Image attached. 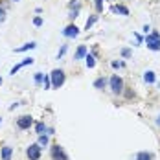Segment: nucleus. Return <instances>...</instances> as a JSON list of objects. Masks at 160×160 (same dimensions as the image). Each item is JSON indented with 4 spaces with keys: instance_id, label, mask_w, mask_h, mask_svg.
<instances>
[{
    "instance_id": "obj_6",
    "label": "nucleus",
    "mask_w": 160,
    "mask_h": 160,
    "mask_svg": "<svg viewBox=\"0 0 160 160\" xmlns=\"http://www.w3.org/2000/svg\"><path fill=\"white\" fill-rule=\"evenodd\" d=\"M52 158L53 160H68V155L64 153V149L59 144L52 145Z\"/></svg>"
},
{
    "instance_id": "obj_10",
    "label": "nucleus",
    "mask_w": 160,
    "mask_h": 160,
    "mask_svg": "<svg viewBox=\"0 0 160 160\" xmlns=\"http://www.w3.org/2000/svg\"><path fill=\"white\" fill-rule=\"evenodd\" d=\"M85 55H87V46H85V44H81L79 48L76 50L74 59H76V61H79V59H85Z\"/></svg>"
},
{
    "instance_id": "obj_29",
    "label": "nucleus",
    "mask_w": 160,
    "mask_h": 160,
    "mask_svg": "<svg viewBox=\"0 0 160 160\" xmlns=\"http://www.w3.org/2000/svg\"><path fill=\"white\" fill-rule=\"evenodd\" d=\"M149 32H151V28H149V26H144V33H145V35H147Z\"/></svg>"
},
{
    "instance_id": "obj_2",
    "label": "nucleus",
    "mask_w": 160,
    "mask_h": 160,
    "mask_svg": "<svg viewBox=\"0 0 160 160\" xmlns=\"http://www.w3.org/2000/svg\"><path fill=\"white\" fill-rule=\"evenodd\" d=\"M50 81H52V87H53V88L63 87V83H64V72L61 70V68L52 70V74H50Z\"/></svg>"
},
{
    "instance_id": "obj_1",
    "label": "nucleus",
    "mask_w": 160,
    "mask_h": 160,
    "mask_svg": "<svg viewBox=\"0 0 160 160\" xmlns=\"http://www.w3.org/2000/svg\"><path fill=\"white\" fill-rule=\"evenodd\" d=\"M144 42H145V46H147L149 50H153V52H158V50H160V33L157 32V30L149 32Z\"/></svg>"
},
{
    "instance_id": "obj_12",
    "label": "nucleus",
    "mask_w": 160,
    "mask_h": 160,
    "mask_svg": "<svg viewBox=\"0 0 160 160\" xmlns=\"http://www.w3.org/2000/svg\"><path fill=\"white\" fill-rule=\"evenodd\" d=\"M144 81H145V83H149V85H153V83L157 81V76H155V72H153V70H147V72L144 74Z\"/></svg>"
},
{
    "instance_id": "obj_16",
    "label": "nucleus",
    "mask_w": 160,
    "mask_h": 160,
    "mask_svg": "<svg viewBox=\"0 0 160 160\" xmlns=\"http://www.w3.org/2000/svg\"><path fill=\"white\" fill-rule=\"evenodd\" d=\"M85 63H87V68H94V66H96V59H94V55L87 53V55H85Z\"/></svg>"
},
{
    "instance_id": "obj_7",
    "label": "nucleus",
    "mask_w": 160,
    "mask_h": 160,
    "mask_svg": "<svg viewBox=\"0 0 160 160\" xmlns=\"http://www.w3.org/2000/svg\"><path fill=\"white\" fill-rule=\"evenodd\" d=\"M63 35L64 37H68V39H74V37L79 35V28H78L76 24H68V26L63 30Z\"/></svg>"
},
{
    "instance_id": "obj_8",
    "label": "nucleus",
    "mask_w": 160,
    "mask_h": 160,
    "mask_svg": "<svg viewBox=\"0 0 160 160\" xmlns=\"http://www.w3.org/2000/svg\"><path fill=\"white\" fill-rule=\"evenodd\" d=\"M28 64H33V59H32V57H28V59L20 61L18 64H15V66L11 68V72H9V74H11V76H15V74L18 72V70H20V68H24V66H28Z\"/></svg>"
},
{
    "instance_id": "obj_28",
    "label": "nucleus",
    "mask_w": 160,
    "mask_h": 160,
    "mask_svg": "<svg viewBox=\"0 0 160 160\" xmlns=\"http://www.w3.org/2000/svg\"><path fill=\"white\" fill-rule=\"evenodd\" d=\"M111 66H112V68H122V66H123V63H120V61H112Z\"/></svg>"
},
{
    "instance_id": "obj_15",
    "label": "nucleus",
    "mask_w": 160,
    "mask_h": 160,
    "mask_svg": "<svg viewBox=\"0 0 160 160\" xmlns=\"http://www.w3.org/2000/svg\"><path fill=\"white\" fill-rule=\"evenodd\" d=\"M35 46H37V42H26V44H24V46H20V48H15V52L17 53H20V52H26V50H33L35 48Z\"/></svg>"
},
{
    "instance_id": "obj_13",
    "label": "nucleus",
    "mask_w": 160,
    "mask_h": 160,
    "mask_svg": "<svg viewBox=\"0 0 160 160\" xmlns=\"http://www.w3.org/2000/svg\"><path fill=\"white\" fill-rule=\"evenodd\" d=\"M112 13H120V15L127 17L129 15V9L125 6H112Z\"/></svg>"
},
{
    "instance_id": "obj_27",
    "label": "nucleus",
    "mask_w": 160,
    "mask_h": 160,
    "mask_svg": "<svg viewBox=\"0 0 160 160\" xmlns=\"http://www.w3.org/2000/svg\"><path fill=\"white\" fill-rule=\"evenodd\" d=\"M42 85H44V88L48 90L50 87H52V81H50V78H44V81H42Z\"/></svg>"
},
{
    "instance_id": "obj_11",
    "label": "nucleus",
    "mask_w": 160,
    "mask_h": 160,
    "mask_svg": "<svg viewBox=\"0 0 160 160\" xmlns=\"http://www.w3.org/2000/svg\"><path fill=\"white\" fill-rule=\"evenodd\" d=\"M134 160H153V153H147V151H140L134 155Z\"/></svg>"
},
{
    "instance_id": "obj_24",
    "label": "nucleus",
    "mask_w": 160,
    "mask_h": 160,
    "mask_svg": "<svg viewBox=\"0 0 160 160\" xmlns=\"http://www.w3.org/2000/svg\"><path fill=\"white\" fill-rule=\"evenodd\" d=\"M4 20H6V8L0 6V22H4Z\"/></svg>"
},
{
    "instance_id": "obj_32",
    "label": "nucleus",
    "mask_w": 160,
    "mask_h": 160,
    "mask_svg": "<svg viewBox=\"0 0 160 160\" xmlns=\"http://www.w3.org/2000/svg\"><path fill=\"white\" fill-rule=\"evenodd\" d=\"M0 123H2V118H0Z\"/></svg>"
},
{
    "instance_id": "obj_5",
    "label": "nucleus",
    "mask_w": 160,
    "mask_h": 160,
    "mask_svg": "<svg viewBox=\"0 0 160 160\" xmlns=\"http://www.w3.org/2000/svg\"><path fill=\"white\" fill-rule=\"evenodd\" d=\"M26 157H28L30 160H39L41 158V145L39 144L28 145V149H26Z\"/></svg>"
},
{
    "instance_id": "obj_23",
    "label": "nucleus",
    "mask_w": 160,
    "mask_h": 160,
    "mask_svg": "<svg viewBox=\"0 0 160 160\" xmlns=\"http://www.w3.org/2000/svg\"><path fill=\"white\" fill-rule=\"evenodd\" d=\"M96 11L98 13L103 11V0H96Z\"/></svg>"
},
{
    "instance_id": "obj_20",
    "label": "nucleus",
    "mask_w": 160,
    "mask_h": 160,
    "mask_svg": "<svg viewBox=\"0 0 160 160\" xmlns=\"http://www.w3.org/2000/svg\"><path fill=\"white\" fill-rule=\"evenodd\" d=\"M79 15V4H78V6H76V8H72V11H70V18H72V20H74V18H76V17Z\"/></svg>"
},
{
    "instance_id": "obj_25",
    "label": "nucleus",
    "mask_w": 160,
    "mask_h": 160,
    "mask_svg": "<svg viewBox=\"0 0 160 160\" xmlns=\"http://www.w3.org/2000/svg\"><path fill=\"white\" fill-rule=\"evenodd\" d=\"M66 48H68L66 44H63V46H61V50H59V53H57V59H61V57L64 55V52H66Z\"/></svg>"
},
{
    "instance_id": "obj_18",
    "label": "nucleus",
    "mask_w": 160,
    "mask_h": 160,
    "mask_svg": "<svg viewBox=\"0 0 160 160\" xmlns=\"http://www.w3.org/2000/svg\"><path fill=\"white\" fill-rule=\"evenodd\" d=\"M37 144L41 145V147H46V145L50 144V138H48V134H39V142Z\"/></svg>"
},
{
    "instance_id": "obj_30",
    "label": "nucleus",
    "mask_w": 160,
    "mask_h": 160,
    "mask_svg": "<svg viewBox=\"0 0 160 160\" xmlns=\"http://www.w3.org/2000/svg\"><path fill=\"white\" fill-rule=\"evenodd\" d=\"M157 125H160V116H157Z\"/></svg>"
},
{
    "instance_id": "obj_21",
    "label": "nucleus",
    "mask_w": 160,
    "mask_h": 160,
    "mask_svg": "<svg viewBox=\"0 0 160 160\" xmlns=\"http://www.w3.org/2000/svg\"><path fill=\"white\" fill-rule=\"evenodd\" d=\"M33 79H35V85H37V87H39V85H42V74H41V72H37Z\"/></svg>"
},
{
    "instance_id": "obj_9",
    "label": "nucleus",
    "mask_w": 160,
    "mask_h": 160,
    "mask_svg": "<svg viewBox=\"0 0 160 160\" xmlns=\"http://www.w3.org/2000/svg\"><path fill=\"white\" fill-rule=\"evenodd\" d=\"M0 157H2V160H11V157H13V147L11 145H4L0 149Z\"/></svg>"
},
{
    "instance_id": "obj_33",
    "label": "nucleus",
    "mask_w": 160,
    "mask_h": 160,
    "mask_svg": "<svg viewBox=\"0 0 160 160\" xmlns=\"http://www.w3.org/2000/svg\"><path fill=\"white\" fill-rule=\"evenodd\" d=\"M15 2H18V0H15Z\"/></svg>"
},
{
    "instance_id": "obj_14",
    "label": "nucleus",
    "mask_w": 160,
    "mask_h": 160,
    "mask_svg": "<svg viewBox=\"0 0 160 160\" xmlns=\"http://www.w3.org/2000/svg\"><path fill=\"white\" fill-rule=\"evenodd\" d=\"M107 87V79L105 78H98L96 81H94V88H98V90H103Z\"/></svg>"
},
{
    "instance_id": "obj_26",
    "label": "nucleus",
    "mask_w": 160,
    "mask_h": 160,
    "mask_svg": "<svg viewBox=\"0 0 160 160\" xmlns=\"http://www.w3.org/2000/svg\"><path fill=\"white\" fill-rule=\"evenodd\" d=\"M33 24H35L37 28H39V26H42V18H41V17H35V18H33Z\"/></svg>"
},
{
    "instance_id": "obj_31",
    "label": "nucleus",
    "mask_w": 160,
    "mask_h": 160,
    "mask_svg": "<svg viewBox=\"0 0 160 160\" xmlns=\"http://www.w3.org/2000/svg\"><path fill=\"white\" fill-rule=\"evenodd\" d=\"M0 85H2V78H0Z\"/></svg>"
},
{
    "instance_id": "obj_17",
    "label": "nucleus",
    "mask_w": 160,
    "mask_h": 160,
    "mask_svg": "<svg viewBox=\"0 0 160 160\" xmlns=\"http://www.w3.org/2000/svg\"><path fill=\"white\" fill-rule=\"evenodd\" d=\"M46 131H48V127H46V123H42V122L35 123V132H37V134H44Z\"/></svg>"
},
{
    "instance_id": "obj_22",
    "label": "nucleus",
    "mask_w": 160,
    "mask_h": 160,
    "mask_svg": "<svg viewBox=\"0 0 160 160\" xmlns=\"http://www.w3.org/2000/svg\"><path fill=\"white\" fill-rule=\"evenodd\" d=\"M131 55H132V52H131L129 48H123V50H122V57H125V59H129Z\"/></svg>"
},
{
    "instance_id": "obj_4",
    "label": "nucleus",
    "mask_w": 160,
    "mask_h": 160,
    "mask_svg": "<svg viewBox=\"0 0 160 160\" xmlns=\"http://www.w3.org/2000/svg\"><path fill=\"white\" fill-rule=\"evenodd\" d=\"M32 125H33V118H32V116L24 114V116L17 118V127L20 129V131H26V129H30Z\"/></svg>"
},
{
    "instance_id": "obj_19",
    "label": "nucleus",
    "mask_w": 160,
    "mask_h": 160,
    "mask_svg": "<svg viewBox=\"0 0 160 160\" xmlns=\"http://www.w3.org/2000/svg\"><path fill=\"white\" fill-rule=\"evenodd\" d=\"M96 22H98V15H92L88 20H87V24H85V30H90V28H92Z\"/></svg>"
},
{
    "instance_id": "obj_3",
    "label": "nucleus",
    "mask_w": 160,
    "mask_h": 160,
    "mask_svg": "<svg viewBox=\"0 0 160 160\" xmlns=\"http://www.w3.org/2000/svg\"><path fill=\"white\" fill-rule=\"evenodd\" d=\"M109 85H111V90L114 94H122V92H123V81H122L120 76L114 74L111 79H109Z\"/></svg>"
}]
</instances>
